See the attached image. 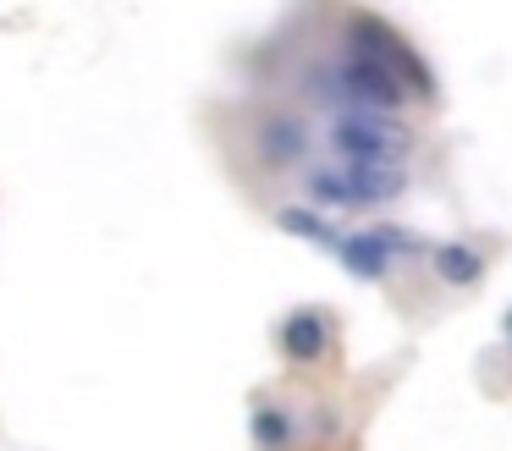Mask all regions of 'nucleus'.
I'll return each instance as SVG.
<instances>
[{
    "mask_svg": "<svg viewBox=\"0 0 512 451\" xmlns=\"http://www.w3.org/2000/svg\"><path fill=\"white\" fill-rule=\"evenodd\" d=\"M314 149V132L303 116H292V110H270L265 121L254 127V160L265 165V171H292V165H303Z\"/></svg>",
    "mask_w": 512,
    "mask_h": 451,
    "instance_id": "nucleus-6",
    "label": "nucleus"
},
{
    "mask_svg": "<svg viewBox=\"0 0 512 451\" xmlns=\"http://www.w3.org/2000/svg\"><path fill=\"white\" fill-rule=\"evenodd\" d=\"M479 270H485V259H479L468 242H441V248H435V275H441L446 286H474Z\"/></svg>",
    "mask_w": 512,
    "mask_h": 451,
    "instance_id": "nucleus-10",
    "label": "nucleus"
},
{
    "mask_svg": "<svg viewBox=\"0 0 512 451\" xmlns=\"http://www.w3.org/2000/svg\"><path fill=\"white\" fill-rule=\"evenodd\" d=\"M408 171L402 165H314L303 176V198L320 209H380L391 198H402Z\"/></svg>",
    "mask_w": 512,
    "mask_h": 451,
    "instance_id": "nucleus-2",
    "label": "nucleus"
},
{
    "mask_svg": "<svg viewBox=\"0 0 512 451\" xmlns=\"http://www.w3.org/2000/svg\"><path fill=\"white\" fill-rule=\"evenodd\" d=\"M413 248H419V237H413V231L369 226V231H342L331 253H336V259H342L353 275H364V281H380V275L391 270V259H397V253H413Z\"/></svg>",
    "mask_w": 512,
    "mask_h": 451,
    "instance_id": "nucleus-5",
    "label": "nucleus"
},
{
    "mask_svg": "<svg viewBox=\"0 0 512 451\" xmlns=\"http://www.w3.org/2000/svg\"><path fill=\"white\" fill-rule=\"evenodd\" d=\"M248 435H254L259 451H292L303 429H298V413H292V402H281V396H254Z\"/></svg>",
    "mask_w": 512,
    "mask_h": 451,
    "instance_id": "nucleus-8",
    "label": "nucleus"
},
{
    "mask_svg": "<svg viewBox=\"0 0 512 451\" xmlns=\"http://www.w3.org/2000/svg\"><path fill=\"white\" fill-rule=\"evenodd\" d=\"M325 138L342 165H402L413 149V132L380 110H342V116H331Z\"/></svg>",
    "mask_w": 512,
    "mask_h": 451,
    "instance_id": "nucleus-3",
    "label": "nucleus"
},
{
    "mask_svg": "<svg viewBox=\"0 0 512 451\" xmlns=\"http://www.w3.org/2000/svg\"><path fill=\"white\" fill-rule=\"evenodd\" d=\"M342 50H358V55H369V61H380L408 94H419V99L435 94V77H430V66L419 61V50L402 44L397 33H391L380 17H369V11H353V17H347V44Z\"/></svg>",
    "mask_w": 512,
    "mask_h": 451,
    "instance_id": "nucleus-4",
    "label": "nucleus"
},
{
    "mask_svg": "<svg viewBox=\"0 0 512 451\" xmlns=\"http://www.w3.org/2000/svg\"><path fill=\"white\" fill-rule=\"evenodd\" d=\"M507 336H512V314H507Z\"/></svg>",
    "mask_w": 512,
    "mask_h": 451,
    "instance_id": "nucleus-11",
    "label": "nucleus"
},
{
    "mask_svg": "<svg viewBox=\"0 0 512 451\" xmlns=\"http://www.w3.org/2000/svg\"><path fill=\"white\" fill-rule=\"evenodd\" d=\"M309 94L320 99L331 116H342V110H380V116H397V110L408 105V88H402L380 61H369V55H358V50H342V55H331V61L314 66Z\"/></svg>",
    "mask_w": 512,
    "mask_h": 451,
    "instance_id": "nucleus-1",
    "label": "nucleus"
},
{
    "mask_svg": "<svg viewBox=\"0 0 512 451\" xmlns=\"http://www.w3.org/2000/svg\"><path fill=\"white\" fill-rule=\"evenodd\" d=\"M276 226H281V231H292V237H303V242H320V248H336V237H342V231H336L331 220L320 215V209H309V204H287V209H276Z\"/></svg>",
    "mask_w": 512,
    "mask_h": 451,
    "instance_id": "nucleus-9",
    "label": "nucleus"
},
{
    "mask_svg": "<svg viewBox=\"0 0 512 451\" xmlns=\"http://www.w3.org/2000/svg\"><path fill=\"white\" fill-rule=\"evenodd\" d=\"M276 347L287 363H303V369L320 363L325 347H331V314H325V308H292L276 325Z\"/></svg>",
    "mask_w": 512,
    "mask_h": 451,
    "instance_id": "nucleus-7",
    "label": "nucleus"
}]
</instances>
